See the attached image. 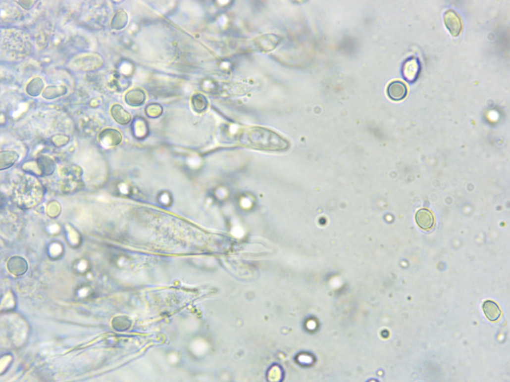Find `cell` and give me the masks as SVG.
<instances>
[{
    "label": "cell",
    "mask_w": 510,
    "mask_h": 382,
    "mask_svg": "<svg viewBox=\"0 0 510 382\" xmlns=\"http://www.w3.org/2000/svg\"><path fill=\"white\" fill-rule=\"evenodd\" d=\"M38 165L40 170L46 175L51 174L54 170L53 161L48 157H40L38 159Z\"/></svg>",
    "instance_id": "cell-16"
},
{
    "label": "cell",
    "mask_w": 510,
    "mask_h": 382,
    "mask_svg": "<svg viewBox=\"0 0 510 382\" xmlns=\"http://www.w3.org/2000/svg\"><path fill=\"white\" fill-rule=\"evenodd\" d=\"M145 112L147 116L151 119H156L162 113V108L158 104L151 103L146 107Z\"/></svg>",
    "instance_id": "cell-20"
},
{
    "label": "cell",
    "mask_w": 510,
    "mask_h": 382,
    "mask_svg": "<svg viewBox=\"0 0 510 382\" xmlns=\"http://www.w3.org/2000/svg\"><path fill=\"white\" fill-rule=\"evenodd\" d=\"M44 87V83L40 78L33 79L27 85V93L33 96H37L41 92Z\"/></svg>",
    "instance_id": "cell-17"
},
{
    "label": "cell",
    "mask_w": 510,
    "mask_h": 382,
    "mask_svg": "<svg viewBox=\"0 0 510 382\" xmlns=\"http://www.w3.org/2000/svg\"><path fill=\"white\" fill-rule=\"evenodd\" d=\"M103 63L102 57L97 53L80 55L71 61L72 69L83 72L92 71L101 67Z\"/></svg>",
    "instance_id": "cell-3"
},
{
    "label": "cell",
    "mask_w": 510,
    "mask_h": 382,
    "mask_svg": "<svg viewBox=\"0 0 510 382\" xmlns=\"http://www.w3.org/2000/svg\"><path fill=\"white\" fill-rule=\"evenodd\" d=\"M7 268L12 274L19 276L25 274L28 269L26 260L19 256L12 257L8 262Z\"/></svg>",
    "instance_id": "cell-9"
},
{
    "label": "cell",
    "mask_w": 510,
    "mask_h": 382,
    "mask_svg": "<svg viewBox=\"0 0 510 382\" xmlns=\"http://www.w3.org/2000/svg\"><path fill=\"white\" fill-rule=\"evenodd\" d=\"M131 130L133 136L138 140L145 139L149 132L147 121L141 117H137L133 120L131 125Z\"/></svg>",
    "instance_id": "cell-10"
},
{
    "label": "cell",
    "mask_w": 510,
    "mask_h": 382,
    "mask_svg": "<svg viewBox=\"0 0 510 382\" xmlns=\"http://www.w3.org/2000/svg\"><path fill=\"white\" fill-rule=\"evenodd\" d=\"M1 45L6 56L14 60L26 57L32 48L28 36L20 31L13 30L4 33Z\"/></svg>",
    "instance_id": "cell-1"
},
{
    "label": "cell",
    "mask_w": 510,
    "mask_h": 382,
    "mask_svg": "<svg viewBox=\"0 0 510 382\" xmlns=\"http://www.w3.org/2000/svg\"><path fill=\"white\" fill-rule=\"evenodd\" d=\"M248 144L263 149L279 150L287 147V143L279 136L263 129H252L248 131Z\"/></svg>",
    "instance_id": "cell-2"
},
{
    "label": "cell",
    "mask_w": 510,
    "mask_h": 382,
    "mask_svg": "<svg viewBox=\"0 0 510 382\" xmlns=\"http://www.w3.org/2000/svg\"><path fill=\"white\" fill-rule=\"evenodd\" d=\"M408 90L407 85L402 81L394 80L390 82L387 88L389 98L394 101H401L406 98Z\"/></svg>",
    "instance_id": "cell-6"
},
{
    "label": "cell",
    "mask_w": 510,
    "mask_h": 382,
    "mask_svg": "<svg viewBox=\"0 0 510 382\" xmlns=\"http://www.w3.org/2000/svg\"><path fill=\"white\" fill-rule=\"evenodd\" d=\"M444 22L446 27L451 35L458 37L462 29V22L459 15L454 10L447 11L444 14Z\"/></svg>",
    "instance_id": "cell-5"
},
{
    "label": "cell",
    "mask_w": 510,
    "mask_h": 382,
    "mask_svg": "<svg viewBox=\"0 0 510 382\" xmlns=\"http://www.w3.org/2000/svg\"><path fill=\"white\" fill-rule=\"evenodd\" d=\"M192 104L195 111L198 113H202L206 109L207 103L203 95L197 94L193 97Z\"/></svg>",
    "instance_id": "cell-18"
},
{
    "label": "cell",
    "mask_w": 510,
    "mask_h": 382,
    "mask_svg": "<svg viewBox=\"0 0 510 382\" xmlns=\"http://www.w3.org/2000/svg\"><path fill=\"white\" fill-rule=\"evenodd\" d=\"M113 118L118 124L122 125L128 124L131 120L129 113L119 104L113 105L111 109Z\"/></svg>",
    "instance_id": "cell-13"
},
{
    "label": "cell",
    "mask_w": 510,
    "mask_h": 382,
    "mask_svg": "<svg viewBox=\"0 0 510 382\" xmlns=\"http://www.w3.org/2000/svg\"><path fill=\"white\" fill-rule=\"evenodd\" d=\"M128 21V17L125 12L121 11L117 13L113 18L111 25L113 29L119 30L123 29L126 25Z\"/></svg>",
    "instance_id": "cell-19"
},
{
    "label": "cell",
    "mask_w": 510,
    "mask_h": 382,
    "mask_svg": "<svg viewBox=\"0 0 510 382\" xmlns=\"http://www.w3.org/2000/svg\"><path fill=\"white\" fill-rule=\"evenodd\" d=\"M482 309L485 316L491 322L497 321L501 316V311L499 306L492 301L484 302Z\"/></svg>",
    "instance_id": "cell-12"
},
{
    "label": "cell",
    "mask_w": 510,
    "mask_h": 382,
    "mask_svg": "<svg viewBox=\"0 0 510 382\" xmlns=\"http://www.w3.org/2000/svg\"><path fill=\"white\" fill-rule=\"evenodd\" d=\"M66 92V88L63 86H50L45 90L43 96L47 99H54L64 95Z\"/></svg>",
    "instance_id": "cell-15"
},
{
    "label": "cell",
    "mask_w": 510,
    "mask_h": 382,
    "mask_svg": "<svg viewBox=\"0 0 510 382\" xmlns=\"http://www.w3.org/2000/svg\"><path fill=\"white\" fill-rule=\"evenodd\" d=\"M421 70L422 64L419 58L411 56L405 59L402 64V77L407 82L413 83L419 78Z\"/></svg>",
    "instance_id": "cell-4"
},
{
    "label": "cell",
    "mask_w": 510,
    "mask_h": 382,
    "mask_svg": "<svg viewBox=\"0 0 510 382\" xmlns=\"http://www.w3.org/2000/svg\"><path fill=\"white\" fill-rule=\"evenodd\" d=\"M19 158V155L15 151H5L1 152V170L11 167Z\"/></svg>",
    "instance_id": "cell-14"
},
{
    "label": "cell",
    "mask_w": 510,
    "mask_h": 382,
    "mask_svg": "<svg viewBox=\"0 0 510 382\" xmlns=\"http://www.w3.org/2000/svg\"><path fill=\"white\" fill-rule=\"evenodd\" d=\"M146 100V94L141 89H135L129 91L125 95V101L129 105L138 107L143 105Z\"/></svg>",
    "instance_id": "cell-11"
},
{
    "label": "cell",
    "mask_w": 510,
    "mask_h": 382,
    "mask_svg": "<svg viewBox=\"0 0 510 382\" xmlns=\"http://www.w3.org/2000/svg\"><path fill=\"white\" fill-rule=\"evenodd\" d=\"M415 219L417 226L423 230L431 229L435 223L433 214L426 209L419 210L415 214Z\"/></svg>",
    "instance_id": "cell-8"
},
{
    "label": "cell",
    "mask_w": 510,
    "mask_h": 382,
    "mask_svg": "<svg viewBox=\"0 0 510 382\" xmlns=\"http://www.w3.org/2000/svg\"><path fill=\"white\" fill-rule=\"evenodd\" d=\"M101 143L107 146H114L119 144L122 140L121 133L113 129L103 131L99 136Z\"/></svg>",
    "instance_id": "cell-7"
}]
</instances>
